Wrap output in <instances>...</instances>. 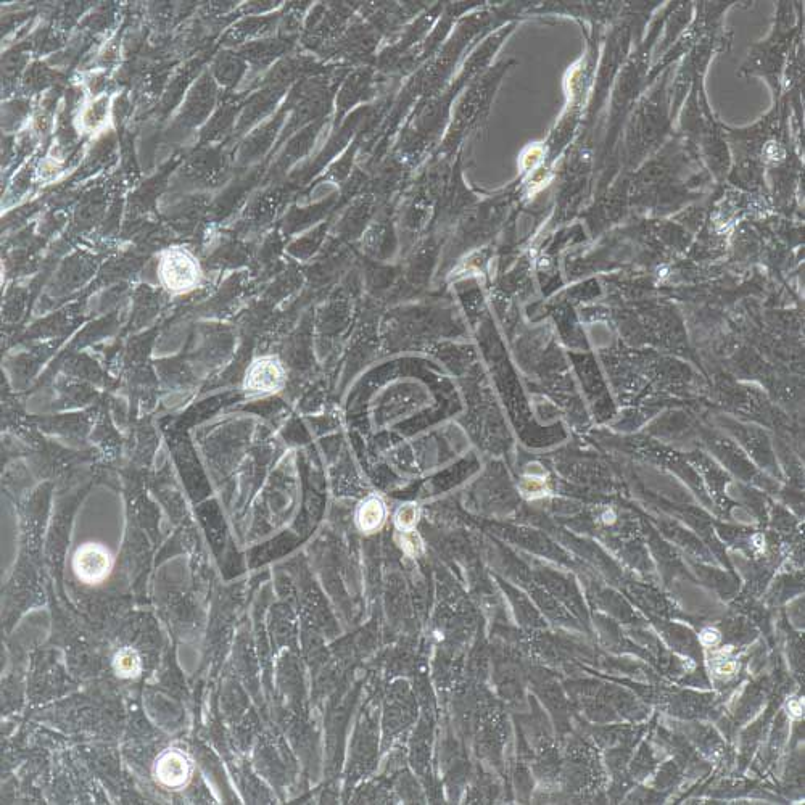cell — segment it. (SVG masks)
Listing matches in <instances>:
<instances>
[{
	"mask_svg": "<svg viewBox=\"0 0 805 805\" xmlns=\"http://www.w3.org/2000/svg\"><path fill=\"white\" fill-rule=\"evenodd\" d=\"M327 118L314 121L310 126H306L302 131H298L294 136L290 137L289 142L285 144L284 150L281 155L274 161L273 168L269 170V179H279L284 176L292 166L297 165L298 161L308 155L313 150L316 139L321 134L322 129L326 126Z\"/></svg>",
	"mask_w": 805,
	"mask_h": 805,
	"instance_id": "8fae6325",
	"label": "cell"
},
{
	"mask_svg": "<svg viewBox=\"0 0 805 805\" xmlns=\"http://www.w3.org/2000/svg\"><path fill=\"white\" fill-rule=\"evenodd\" d=\"M28 63V55L25 52H15V54L5 55L4 62H2V79H5V84L12 83L13 79L20 75L23 68Z\"/></svg>",
	"mask_w": 805,
	"mask_h": 805,
	"instance_id": "7402d4cb",
	"label": "cell"
},
{
	"mask_svg": "<svg viewBox=\"0 0 805 805\" xmlns=\"http://www.w3.org/2000/svg\"><path fill=\"white\" fill-rule=\"evenodd\" d=\"M281 13H268L260 17H247L237 21L236 25L224 34L223 44L229 47L245 46L250 42L260 41V39L273 38L276 29L279 28Z\"/></svg>",
	"mask_w": 805,
	"mask_h": 805,
	"instance_id": "5bb4252c",
	"label": "cell"
},
{
	"mask_svg": "<svg viewBox=\"0 0 805 805\" xmlns=\"http://www.w3.org/2000/svg\"><path fill=\"white\" fill-rule=\"evenodd\" d=\"M377 95V70L376 68L364 67L356 68L351 71L347 78L343 79L342 86L337 92V116H335V129L340 128L343 116H347L351 108L356 105L368 104Z\"/></svg>",
	"mask_w": 805,
	"mask_h": 805,
	"instance_id": "ba28073f",
	"label": "cell"
},
{
	"mask_svg": "<svg viewBox=\"0 0 805 805\" xmlns=\"http://www.w3.org/2000/svg\"><path fill=\"white\" fill-rule=\"evenodd\" d=\"M736 669H738L736 662L725 661L722 662V664L717 665L715 672H717V675H720V677H730V675H733V673L736 672Z\"/></svg>",
	"mask_w": 805,
	"mask_h": 805,
	"instance_id": "83f0119b",
	"label": "cell"
},
{
	"mask_svg": "<svg viewBox=\"0 0 805 805\" xmlns=\"http://www.w3.org/2000/svg\"><path fill=\"white\" fill-rule=\"evenodd\" d=\"M292 46H294V41L276 36V38L250 42V44L239 47L236 52L240 57L244 58L245 62L248 63V67L263 73V71L271 70L276 65V62L282 60L284 55L289 54Z\"/></svg>",
	"mask_w": 805,
	"mask_h": 805,
	"instance_id": "9a60e30c",
	"label": "cell"
},
{
	"mask_svg": "<svg viewBox=\"0 0 805 805\" xmlns=\"http://www.w3.org/2000/svg\"><path fill=\"white\" fill-rule=\"evenodd\" d=\"M789 714L799 719L804 715V702L799 701V699H794V701L789 702L788 704Z\"/></svg>",
	"mask_w": 805,
	"mask_h": 805,
	"instance_id": "f1b7e54d",
	"label": "cell"
},
{
	"mask_svg": "<svg viewBox=\"0 0 805 805\" xmlns=\"http://www.w3.org/2000/svg\"><path fill=\"white\" fill-rule=\"evenodd\" d=\"M387 522V506L377 495H369L356 506L355 525L364 535L379 532Z\"/></svg>",
	"mask_w": 805,
	"mask_h": 805,
	"instance_id": "e0dca14e",
	"label": "cell"
},
{
	"mask_svg": "<svg viewBox=\"0 0 805 805\" xmlns=\"http://www.w3.org/2000/svg\"><path fill=\"white\" fill-rule=\"evenodd\" d=\"M287 384V368L276 355L258 356L245 369L242 390L248 398L273 397Z\"/></svg>",
	"mask_w": 805,
	"mask_h": 805,
	"instance_id": "5b68a950",
	"label": "cell"
},
{
	"mask_svg": "<svg viewBox=\"0 0 805 805\" xmlns=\"http://www.w3.org/2000/svg\"><path fill=\"white\" fill-rule=\"evenodd\" d=\"M719 641L720 633L714 630V628H706V630L701 633V643L704 644V646H715Z\"/></svg>",
	"mask_w": 805,
	"mask_h": 805,
	"instance_id": "484cf974",
	"label": "cell"
},
{
	"mask_svg": "<svg viewBox=\"0 0 805 805\" xmlns=\"http://www.w3.org/2000/svg\"><path fill=\"white\" fill-rule=\"evenodd\" d=\"M216 100H218V83L210 75V71H205L199 81L187 91L184 104L181 105L176 118V126L181 131L199 128L210 118Z\"/></svg>",
	"mask_w": 805,
	"mask_h": 805,
	"instance_id": "52a82bcc",
	"label": "cell"
},
{
	"mask_svg": "<svg viewBox=\"0 0 805 805\" xmlns=\"http://www.w3.org/2000/svg\"><path fill=\"white\" fill-rule=\"evenodd\" d=\"M393 521H395V527H397L398 532L416 529V524L419 522V508H417V504L408 503L400 506Z\"/></svg>",
	"mask_w": 805,
	"mask_h": 805,
	"instance_id": "603a6c76",
	"label": "cell"
},
{
	"mask_svg": "<svg viewBox=\"0 0 805 805\" xmlns=\"http://www.w3.org/2000/svg\"><path fill=\"white\" fill-rule=\"evenodd\" d=\"M33 174L34 166L31 165V163L23 166V168L18 171L17 176L13 179L12 186H10L9 192H7V197H5V207H10L13 203L20 202V200L28 194L29 189H31V182H33Z\"/></svg>",
	"mask_w": 805,
	"mask_h": 805,
	"instance_id": "44dd1931",
	"label": "cell"
},
{
	"mask_svg": "<svg viewBox=\"0 0 805 805\" xmlns=\"http://www.w3.org/2000/svg\"><path fill=\"white\" fill-rule=\"evenodd\" d=\"M290 113V107L285 102L276 115L271 116L265 123L256 126L240 142L236 152V163L239 168H248L268 155L273 150L277 137H281L285 126V118ZM279 141V139H277Z\"/></svg>",
	"mask_w": 805,
	"mask_h": 805,
	"instance_id": "8992f818",
	"label": "cell"
},
{
	"mask_svg": "<svg viewBox=\"0 0 805 805\" xmlns=\"http://www.w3.org/2000/svg\"><path fill=\"white\" fill-rule=\"evenodd\" d=\"M71 572L83 587L99 588L110 582L116 567V556L110 546L100 541H84L71 554Z\"/></svg>",
	"mask_w": 805,
	"mask_h": 805,
	"instance_id": "3957f363",
	"label": "cell"
},
{
	"mask_svg": "<svg viewBox=\"0 0 805 805\" xmlns=\"http://www.w3.org/2000/svg\"><path fill=\"white\" fill-rule=\"evenodd\" d=\"M29 107L31 105L25 99L10 100L5 104L2 108V128L5 129V133H15L26 123L31 113Z\"/></svg>",
	"mask_w": 805,
	"mask_h": 805,
	"instance_id": "ffe728a7",
	"label": "cell"
},
{
	"mask_svg": "<svg viewBox=\"0 0 805 805\" xmlns=\"http://www.w3.org/2000/svg\"><path fill=\"white\" fill-rule=\"evenodd\" d=\"M525 485H527L525 492L530 493L532 496L543 495V492H545V485L540 480H525Z\"/></svg>",
	"mask_w": 805,
	"mask_h": 805,
	"instance_id": "4316f807",
	"label": "cell"
},
{
	"mask_svg": "<svg viewBox=\"0 0 805 805\" xmlns=\"http://www.w3.org/2000/svg\"><path fill=\"white\" fill-rule=\"evenodd\" d=\"M289 87L274 86H260V89L248 97L242 112H240L239 120H237L236 133L237 136H247L252 129L265 123L268 116L276 112L277 105L281 104L282 97L287 92Z\"/></svg>",
	"mask_w": 805,
	"mask_h": 805,
	"instance_id": "9c48e42d",
	"label": "cell"
},
{
	"mask_svg": "<svg viewBox=\"0 0 805 805\" xmlns=\"http://www.w3.org/2000/svg\"><path fill=\"white\" fill-rule=\"evenodd\" d=\"M205 279L199 256L184 245L161 250L157 261V281L171 297L194 294Z\"/></svg>",
	"mask_w": 805,
	"mask_h": 805,
	"instance_id": "6da1fadb",
	"label": "cell"
},
{
	"mask_svg": "<svg viewBox=\"0 0 805 805\" xmlns=\"http://www.w3.org/2000/svg\"><path fill=\"white\" fill-rule=\"evenodd\" d=\"M184 174L199 186H219L228 174V157L219 149L202 150L187 161Z\"/></svg>",
	"mask_w": 805,
	"mask_h": 805,
	"instance_id": "4fadbf2b",
	"label": "cell"
},
{
	"mask_svg": "<svg viewBox=\"0 0 805 805\" xmlns=\"http://www.w3.org/2000/svg\"><path fill=\"white\" fill-rule=\"evenodd\" d=\"M248 70V63L244 58L237 54L236 50H226L221 52L218 57L213 60V65L210 68V75L213 76L219 86L226 87V89H234L237 84L242 83L245 78V73Z\"/></svg>",
	"mask_w": 805,
	"mask_h": 805,
	"instance_id": "2e32d148",
	"label": "cell"
},
{
	"mask_svg": "<svg viewBox=\"0 0 805 805\" xmlns=\"http://www.w3.org/2000/svg\"><path fill=\"white\" fill-rule=\"evenodd\" d=\"M118 58H120V44L116 42V39H110L97 55V62L102 70H107L118 62Z\"/></svg>",
	"mask_w": 805,
	"mask_h": 805,
	"instance_id": "d4e9b609",
	"label": "cell"
},
{
	"mask_svg": "<svg viewBox=\"0 0 805 805\" xmlns=\"http://www.w3.org/2000/svg\"><path fill=\"white\" fill-rule=\"evenodd\" d=\"M239 105L237 104H224L219 108L215 116L211 118L207 128L203 129L202 139L205 142H215L228 134L236 133L237 121L239 116Z\"/></svg>",
	"mask_w": 805,
	"mask_h": 805,
	"instance_id": "d6986e66",
	"label": "cell"
},
{
	"mask_svg": "<svg viewBox=\"0 0 805 805\" xmlns=\"http://www.w3.org/2000/svg\"><path fill=\"white\" fill-rule=\"evenodd\" d=\"M197 773L194 756L184 746L171 744L158 752L150 765V777L157 788L166 793H182L189 788Z\"/></svg>",
	"mask_w": 805,
	"mask_h": 805,
	"instance_id": "7a4b0ae2",
	"label": "cell"
},
{
	"mask_svg": "<svg viewBox=\"0 0 805 805\" xmlns=\"http://www.w3.org/2000/svg\"><path fill=\"white\" fill-rule=\"evenodd\" d=\"M113 118L112 95L86 97L75 115V128L79 136H104Z\"/></svg>",
	"mask_w": 805,
	"mask_h": 805,
	"instance_id": "7c38bea8",
	"label": "cell"
},
{
	"mask_svg": "<svg viewBox=\"0 0 805 805\" xmlns=\"http://www.w3.org/2000/svg\"><path fill=\"white\" fill-rule=\"evenodd\" d=\"M380 41H382V36L377 33L374 26L369 25L368 21L358 20L348 26L347 31L332 47L331 52L348 58V60L364 63L369 58L376 57Z\"/></svg>",
	"mask_w": 805,
	"mask_h": 805,
	"instance_id": "30bf717a",
	"label": "cell"
},
{
	"mask_svg": "<svg viewBox=\"0 0 805 805\" xmlns=\"http://www.w3.org/2000/svg\"><path fill=\"white\" fill-rule=\"evenodd\" d=\"M501 73H503V70L500 73L490 71L482 81H477L469 89V92H466L463 100L459 102L458 108H456L455 120H453L451 129L446 134L442 147H440V153L446 155V153H450L451 150L455 149L456 144L466 134V129L471 128L472 124L479 118V115H482L483 108L488 107V100H490V95L495 91V84L498 83Z\"/></svg>",
	"mask_w": 805,
	"mask_h": 805,
	"instance_id": "277c9868",
	"label": "cell"
},
{
	"mask_svg": "<svg viewBox=\"0 0 805 805\" xmlns=\"http://www.w3.org/2000/svg\"><path fill=\"white\" fill-rule=\"evenodd\" d=\"M144 657L134 646H121L112 657V672L121 682H136L144 673Z\"/></svg>",
	"mask_w": 805,
	"mask_h": 805,
	"instance_id": "ac0fdd59",
	"label": "cell"
},
{
	"mask_svg": "<svg viewBox=\"0 0 805 805\" xmlns=\"http://www.w3.org/2000/svg\"><path fill=\"white\" fill-rule=\"evenodd\" d=\"M398 545L409 558H416L419 551L422 550L421 537L417 535L416 529L398 532Z\"/></svg>",
	"mask_w": 805,
	"mask_h": 805,
	"instance_id": "cb8c5ba5",
	"label": "cell"
}]
</instances>
